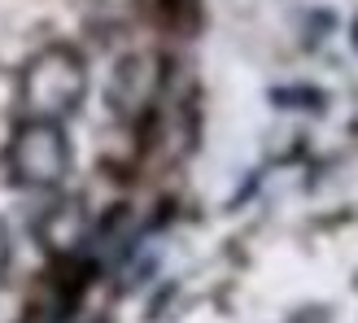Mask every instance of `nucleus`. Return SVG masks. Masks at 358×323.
Instances as JSON below:
<instances>
[{
    "label": "nucleus",
    "mask_w": 358,
    "mask_h": 323,
    "mask_svg": "<svg viewBox=\"0 0 358 323\" xmlns=\"http://www.w3.org/2000/svg\"><path fill=\"white\" fill-rule=\"evenodd\" d=\"M27 118H48L62 122L79 110V101L87 96V66L70 44H48L44 52H35L22 70L17 83Z\"/></svg>",
    "instance_id": "nucleus-1"
},
{
    "label": "nucleus",
    "mask_w": 358,
    "mask_h": 323,
    "mask_svg": "<svg viewBox=\"0 0 358 323\" xmlns=\"http://www.w3.org/2000/svg\"><path fill=\"white\" fill-rule=\"evenodd\" d=\"M5 162H9V175L17 188H31V192L57 188L70 171V140L62 131V122L22 118V127L13 131L9 149H5Z\"/></svg>",
    "instance_id": "nucleus-2"
},
{
    "label": "nucleus",
    "mask_w": 358,
    "mask_h": 323,
    "mask_svg": "<svg viewBox=\"0 0 358 323\" xmlns=\"http://www.w3.org/2000/svg\"><path fill=\"white\" fill-rule=\"evenodd\" d=\"M105 96H110V114H114L118 122L140 127V122L157 110V96H162V62L149 57V52L122 57Z\"/></svg>",
    "instance_id": "nucleus-3"
},
{
    "label": "nucleus",
    "mask_w": 358,
    "mask_h": 323,
    "mask_svg": "<svg viewBox=\"0 0 358 323\" xmlns=\"http://www.w3.org/2000/svg\"><path fill=\"white\" fill-rule=\"evenodd\" d=\"M35 236H40L44 249H52L57 258H70L75 254V245L87 236V214L79 201H57L40 214V223H35Z\"/></svg>",
    "instance_id": "nucleus-4"
},
{
    "label": "nucleus",
    "mask_w": 358,
    "mask_h": 323,
    "mask_svg": "<svg viewBox=\"0 0 358 323\" xmlns=\"http://www.w3.org/2000/svg\"><path fill=\"white\" fill-rule=\"evenodd\" d=\"M9 258H13V241H9V227L0 223V275L9 271Z\"/></svg>",
    "instance_id": "nucleus-5"
}]
</instances>
